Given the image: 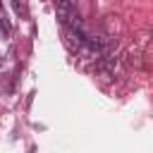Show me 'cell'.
Listing matches in <instances>:
<instances>
[{
    "label": "cell",
    "instance_id": "1",
    "mask_svg": "<svg viewBox=\"0 0 153 153\" xmlns=\"http://www.w3.org/2000/svg\"><path fill=\"white\" fill-rule=\"evenodd\" d=\"M0 31H2V36H10V24L5 17H0Z\"/></svg>",
    "mask_w": 153,
    "mask_h": 153
},
{
    "label": "cell",
    "instance_id": "2",
    "mask_svg": "<svg viewBox=\"0 0 153 153\" xmlns=\"http://www.w3.org/2000/svg\"><path fill=\"white\" fill-rule=\"evenodd\" d=\"M0 7H2V0H0Z\"/></svg>",
    "mask_w": 153,
    "mask_h": 153
},
{
    "label": "cell",
    "instance_id": "3",
    "mask_svg": "<svg viewBox=\"0 0 153 153\" xmlns=\"http://www.w3.org/2000/svg\"><path fill=\"white\" fill-rule=\"evenodd\" d=\"M19 2H22V5H24V0H19Z\"/></svg>",
    "mask_w": 153,
    "mask_h": 153
}]
</instances>
